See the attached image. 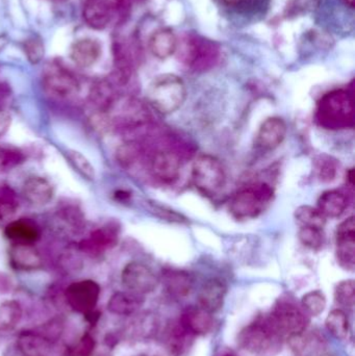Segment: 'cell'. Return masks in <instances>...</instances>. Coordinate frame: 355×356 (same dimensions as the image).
<instances>
[{"label": "cell", "instance_id": "obj_8", "mask_svg": "<svg viewBox=\"0 0 355 356\" xmlns=\"http://www.w3.org/2000/svg\"><path fill=\"white\" fill-rule=\"evenodd\" d=\"M108 112H113L108 115L110 124L122 129H138L148 124L150 120L147 106L135 98L116 100Z\"/></svg>", "mask_w": 355, "mask_h": 356}, {"label": "cell", "instance_id": "obj_28", "mask_svg": "<svg viewBox=\"0 0 355 356\" xmlns=\"http://www.w3.org/2000/svg\"><path fill=\"white\" fill-rule=\"evenodd\" d=\"M6 238L15 243L33 244L40 238V232L35 223L29 220H17L8 224L4 230Z\"/></svg>", "mask_w": 355, "mask_h": 356}, {"label": "cell", "instance_id": "obj_48", "mask_svg": "<svg viewBox=\"0 0 355 356\" xmlns=\"http://www.w3.org/2000/svg\"><path fill=\"white\" fill-rule=\"evenodd\" d=\"M222 356H237V355H233V353H225V355H223Z\"/></svg>", "mask_w": 355, "mask_h": 356}, {"label": "cell", "instance_id": "obj_32", "mask_svg": "<svg viewBox=\"0 0 355 356\" xmlns=\"http://www.w3.org/2000/svg\"><path fill=\"white\" fill-rule=\"evenodd\" d=\"M22 318V307L18 301L6 300L0 305V328L12 330Z\"/></svg>", "mask_w": 355, "mask_h": 356}, {"label": "cell", "instance_id": "obj_13", "mask_svg": "<svg viewBox=\"0 0 355 356\" xmlns=\"http://www.w3.org/2000/svg\"><path fill=\"white\" fill-rule=\"evenodd\" d=\"M337 259L339 265L347 271L355 268V221L349 217L342 222L337 229Z\"/></svg>", "mask_w": 355, "mask_h": 356}, {"label": "cell", "instance_id": "obj_18", "mask_svg": "<svg viewBox=\"0 0 355 356\" xmlns=\"http://www.w3.org/2000/svg\"><path fill=\"white\" fill-rule=\"evenodd\" d=\"M22 194L31 204L42 207L53 199L54 188L46 178L31 177L23 184Z\"/></svg>", "mask_w": 355, "mask_h": 356}, {"label": "cell", "instance_id": "obj_39", "mask_svg": "<svg viewBox=\"0 0 355 356\" xmlns=\"http://www.w3.org/2000/svg\"><path fill=\"white\" fill-rule=\"evenodd\" d=\"M299 240L302 244L308 248L317 249L321 248L323 245V232L322 229L314 227H302L299 230Z\"/></svg>", "mask_w": 355, "mask_h": 356}, {"label": "cell", "instance_id": "obj_29", "mask_svg": "<svg viewBox=\"0 0 355 356\" xmlns=\"http://www.w3.org/2000/svg\"><path fill=\"white\" fill-rule=\"evenodd\" d=\"M92 104L97 108L98 112L108 113L116 102V93L110 81H102L92 87L90 93Z\"/></svg>", "mask_w": 355, "mask_h": 356}, {"label": "cell", "instance_id": "obj_23", "mask_svg": "<svg viewBox=\"0 0 355 356\" xmlns=\"http://www.w3.org/2000/svg\"><path fill=\"white\" fill-rule=\"evenodd\" d=\"M163 284L167 293L176 299L185 298L193 289V280L181 270H166L163 273Z\"/></svg>", "mask_w": 355, "mask_h": 356}, {"label": "cell", "instance_id": "obj_2", "mask_svg": "<svg viewBox=\"0 0 355 356\" xmlns=\"http://www.w3.org/2000/svg\"><path fill=\"white\" fill-rule=\"evenodd\" d=\"M175 52L179 62L198 72L213 68L220 56L218 44L191 33L177 39Z\"/></svg>", "mask_w": 355, "mask_h": 356}, {"label": "cell", "instance_id": "obj_11", "mask_svg": "<svg viewBox=\"0 0 355 356\" xmlns=\"http://www.w3.org/2000/svg\"><path fill=\"white\" fill-rule=\"evenodd\" d=\"M150 173L158 181L172 184L181 175V156L170 148L156 150L149 161Z\"/></svg>", "mask_w": 355, "mask_h": 356}, {"label": "cell", "instance_id": "obj_30", "mask_svg": "<svg viewBox=\"0 0 355 356\" xmlns=\"http://www.w3.org/2000/svg\"><path fill=\"white\" fill-rule=\"evenodd\" d=\"M327 330L333 338L339 341H345L349 336L350 323L348 316L342 309H333L325 320Z\"/></svg>", "mask_w": 355, "mask_h": 356}, {"label": "cell", "instance_id": "obj_34", "mask_svg": "<svg viewBox=\"0 0 355 356\" xmlns=\"http://www.w3.org/2000/svg\"><path fill=\"white\" fill-rule=\"evenodd\" d=\"M143 156V149L139 143L135 141L127 142L119 147L117 152V158L119 163L125 168L133 167L141 160Z\"/></svg>", "mask_w": 355, "mask_h": 356}, {"label": "cell", "instance_id": "obj_1", "mask_svg": "<svg viewBox=\"0 0 355 356\" xmlns=\"http://www.w3.org/2000/svg\"><path fill=\"white\" fill-rule=\"evenodd\" d=\"M316 120L327 129H352L354 127V93L348 90H333L319 100Z\"/></svg>", "mask_w": 355, "mask_h": 356}, {"label": "cell", "instance_id": "obj_31", "mask_svg": "<svg viewBox=\"0 0 355 356\" xmlns=\"http://www.w3.org/2000/svg\"><path fill=\"white\" fill-rule=\"evenodd\" d=\"M295 218L302 227L323 229L327 224V218L319 211L318 209H315L310 205H302V207H298L295 211Z\"/></svg>", "mask_w": 355, "mask_h": 356}, {"label": "cell", "instance_id": "obj_35", "mask_svg": "<svg viewBox=\"0 0 355 356\" xmlns=\"http://www.w3.org/2000/svg\"><path fill=\"white\" fill-rule=\"evenodd\" d=\"M24 162V154L13 146L0 145V175L8 172Z\"/></svg>", "mask_w": 355, "mask_h": 356}, {"label": "cell", "instance_id": "obj_43", "mask_svg": "<svg viewBox=\"0 0 355 356\" xmlns=\"http://www.w3.org/2000/svg\"><path fill=\"white\" fill-rule=\"evenodd\" d=\"M3 356H24L21 353V351L17 348L16 345H13V346L8 347L6 348V350L4 351Z\"/></svg>", "mask_w": 355, "mask_h": 356}, {"label": "cell", "instance_id": "obj_9", "mask_svg": "<svg viewBox=\"0 0 355 356\" xmlns=\"http://www.w3.org/2000/svg\"><path fill=\"white\" fill-rule=\"evenodd\" d=\"M121 280L124 288L133 294H150L160 284L156 274L151 268L141 261H131L123 268Z\"/></svg>", "mask_w": 355, "mask_h": 356}, {"label": "cell", "instance_id": "obj_37", "mask_svg": "<svg viewBox=\"0 0 355 356\" xmlns=\"http://www.w3.org/2000/svg\"><path fill=\"white\" fill-rule=\"evenodd\" d=\"M335 299L341 307L354 309L355 303L354 280H343L338 284L335 289Z\"/></svg>", "mask_w": 355, "mask_h": 356}, {"label": "cell", "instance_id": "obj_41", "mask_svg": "<svg viewBox=\"0 0 355 356\" xmlns=\"http://www.w3.org/2000/svg\"><path fill=\"white\" fill-rule=\"evenodd\" d=\"M95 348V340L90 334L81 337L79 342L71 348L70 356H91Z\"/></svg>", "mask_w": 355, "mask_h": 356}, {"label": "cell", "instance_id": "obj_22", "mask_svg": "<svg viewBox=\"0 0 355 356\" xmlns=\"http://www.w3.org/2000/svg\"><path fill=\"white\" fill-rule=\"evenodd\" d=\"M112 3L108 0H88L83 8V19L88 26L104 29L112 19Z\"/></svg>", "mask_w": 355, "mask_h": 356}, {"label": "cell", "instance_id": "obj_24", "mask_svg": "<svg viewBox=\"0 0 355 356\" xmlns=\"http://www.w3.org/2000/svg\"><path fill=\"white\" fill-rule=\"evenodd\" d=\"M349 200L341 191L331 190L323 193L318 199V207L325 218H339L347 209Z\"/></svg>", "mask_w": 355, "mask_h": 356}, {"label": "cell", "instance_id": "obj_38", "mask_svg": "<svg viewBox=\"0 0 355 356\" xmlns=\"http://www.w3.org/2000/svg\"><path fill=\"white\" fill-rule=\"evenodd\" d=\"M19 203L12 190L0 188V221L8 220L16 213Z\"/></svg>", "mask_w": 355, "mask_h": 356}, {"label": "cell", "instance_id": "obj_6", "mask_svg": "<svg viewBox=\"0 0 355 356\" xmlns=\"http://www.w3.org/2000/svg\"><path fill=\"white\" fill-rule=\"evenodd\" d=\"M270 318L279 334L289 338L304 334L310 323V318L302 305L290 297H281L276 301Z\"/></svg>", "mask_w": 355, "mask_h": 356}, {"label": "cell", "instance_id": "obj_16", "mask_svg": "<svg viewBox=\"0 0 355 356\" xmlns=\"http://www.w3.org/2000/svg\"><path fill=\"white\" fill-rule=\"evenodd\" d=\"M8 257L12 267L19 271H35L43 265L41 255L31 244L15 243L10 247Z\"/></svg>", "mask_w": 355, "mask_h": 356}, {"label": "cell", "instance_id": "obj_42", "mask_svg": "<svg viewBox=\"0 0 355 356\" xmlns=\"http://www.w3.org/2000/svg\"><path fill=\"white\" fill-rule=\"evenodd\" d=\"M318 170L319 177H320L321 179L329 181V180H333V177H336L337 165H336L335 162H331V159H329L327 161L322 159L321 163H319Z\"/></svg>", "mask_w": 355, "mask_h": 356}, {"label": "cell", "instance_id": "obj_21", "mask_svg": "<svg viewBox=\"0 0 355 356\" xmlns=\"http://www.w3.org/2000/svg\"><path fill=\"white\" fill-rule=\"evenodd\" d=\"M15 345L24 356H49L52 349L51 341L35 332H21Z\"/></svg>", "mask_w": 355, "mask_h": 356}, {"label": "cell", "instance_id": "obj_5", "mask_svg": "<svg viewBox=\"0 0 355 356\" xmlns=\"http://www.w3.org/2000/svg\"><path fill=\"white\" fill-rule=\"evenodd\" d=\"M273 197V188L267 184H256L240 191L231 199L229 209L238 220H249L264 211Z\"/></svg>", "mask_w": 355, "mask_h": 356}, {"label": "cell", "instance_id": "obj_46", "mask_svg": "<svg viewBox=\"0 0 355 356\" xmlns=\"http://www.w3.org/2000/svg\"><path fill=\"white\" fill-rule=\"evenodd\" d=\"M345 2L350 8H354V0H345Z\"/></svg>", "mask_w": 355, "mask_h": 356}, {"label": "cell", "instance_id": "obj_14", "mask_svg": "<svg viewBox=\"0 0 355 356\" xmlns=\"http://www.w3.org/2000/svg\"><path fill=\"white\" fill-rule=\"evenodd\" d=\"M227 288L222 280L212 278L202 284L198 293L197 301L200 309L210 314L220 311L224 305Z\"/></svg>", "mask_w": 355, "mask_h": 356}, {"label": "cell", "instance_id": "obj_10", "mask_svg": "<svg viewBox=\"0 0 355 356\" xmlns=\"http://www.w3.org/2000/svg\"><path fill=\"white\" fill-rule=\"evenodd\" d=\"M44 90L58 99H70L77 95L79 83L76 77L58 65L48 67L42 77Z\"/></svg>", "mask_w": 355, "mask_h": 356}, {"label": "cell", "instance_id": "obj_44", "mask_svg": "<svg viewBox=\"0 0 355 356\" xmlns=\"http://www.w3.org/2000/svg\"><path fill=\"white\" fill-rule=\"evenodd\" d=\"M8 121H10V117L3 112H0V131L1 129L6 131V127H8Z\"/></svg>", "mask_w": 355, "mask_h": 356}, {"label": "cell", "instance_id": "obj_7", "mask_svg": "<svg viewBox=\"0 0 355 356\" xmlns=\"http://www.w3.org/2000/svg\"><path fill=\"white\" fill-rule=\"evenodd\" d=\"M192 181L202 194L212 196L224 186L226 175L222 163L210 154H202L192 166Z\"/></svg>", "mask_w": 355, "mask_h": 356}, {"label": "cell", "instance_id": "obj_4", "mask_svg": "<svg viewBox=\"0 0 355 356\" xmlns=\"http://www.w3.org/2000/svg\"><path fill=\"white\" fill-rule=\"evenodd\" d=\"M281 337L269 316L258 318L244 327L238 336V344L254 355H266L279 347Z\"/></svg>", "mask_w": 355, "mask_h": 356}, {"label": "cell", "instance_id": "obj_33", "mask_svg": "<svg viewBox=\"0 0 355 356\" xmlns=\"http://www.w3.org/2000/svg\"><path fill=\"white\" fill-rule=\"evenodd\" d=\"M327 297L321 291H311L302 299V307L310 317H318L327 307Z\"/></svg>", "mask_w": 355, "mask_h": 356}, {"label": "cell", "instance_id": "obj_17", "mask_svg": "<svg viewBox=\"0 0 355 356\" xmlns=\"http://www.w3.org/2000/svg\"><path fill=\"white\" fill-rule=\"evenodd\" d=\"M213 314L198 307H188L179 318L181 325L195 336H206L214 327Z\"/></svg>", "mask_w": 355, "mask_h": 356}, {"label": "cell", "instance_id": "obj_19", "mask_svg": "<svg viewBox=\"0 0 355 356\" xmlns=\"http://www.w3.org/2000/svg\"><path fill=\"white\" fill-rule=\"evenodd\" d=\"M118 241V232L113 226H104L92 232L89 238L81 243V250L91 254H100L113 248Z\"/></svg>", "mask_w": 355, "mask_h": 356}, {"label": "cell", "instance_id": "obj_40", "mask_svg": "<svg viewBox=\"0 0 355 356\" xmlns=\"http://www.w3.org/2000/svg\"><path fill=\"white\" fill-rule=\"evenodd\" d=\"M23 50H24L25 56H26L27 60L31 63V64H38L41 62L43 58L44 54H45V49H44V44L41 39L39 38H31V39L26 40L23 44Z\"/></svg>", "mask_w": 355, "mask_h": 356}, {"label": "cell", "instance_id": "obj_15", "mask_svg": "<svg viewBox=\"0 0 355 356\" xmlns=\"http://www.w3.org/2000/svg\"><path fill=\"white\" fill-rule=\"evenodd\" d=\"M287 124L279 117H271L267 119L261 125L258 129L256 144L263 150L270 152L279 147L286 136H287Z\"/></svg>", "mask_w": 355, "mask_h": 356}, {"label": "cell", "instance_id": "obj_45", "mask_svg": "<svg viewBox=\"0 0 355 356\" xmlns=\"http://www.w3.org/2000/svg\"><path fill=\"white\" fill-rule=\"evenodd\" d=\"M222 1L227 4V6H238V4L242 3L245 0H222Z\"/></svg>", "mask_w": 355, "mask_h": 356}, {"label": "cell", "instance_id": "obj_36", "mask_svg": "<svg viewBox=\"0 0 355 356\" xmlns=\"http://www.w3.org/2000/svg\"><path fill=\"white\" fill-rule=\"evenodd\" d=\"M66 154L71 165L81 177L88 180H93L95 178V169L93 165L83 154L76 150L69 149Z\"/></svg>", "mask_w": 355, "mask_h": 356}, {"label": "cell", "instance_id": "obj_12", "mask_svg": "<svg viewBox=\"0 0 355 356\" xmlns=\"http://www.w3.org/2000/svg\"><path fill=\"white\" fill-rule=\"evenodd\" d=\"M100 296V286L93 280H81L70 284L66 290L68 305L79 313L94 311Z\"/></svg>", "mask_w": 355, "mask_h": 356}, {"label": "cell", "instance_id": "obj_26", "mask_svg": "<svg viewBox=\"0 0 355 356\" xmlns=\"http://www.w3.org/2000/svg\"><path fill=\"white\" fill-rule=\"evenodd\" d=\"M176 45V35L169 29H158L149 40V48L152 54L160 60H165L175 54Z\"/></svg>", "mask_w": 355, "mask_h": 356}, {"label": "cell", "instance_id": "obj_50", "mask_svg": "<svg viewBox=\"0 0 355 356\" xmlns=\"http://www.w3.org/2000/svg\"><path fill=\"white\" fill-rule=\"evenodd\" d=\"M320 356H333V355H320Z\"/></svg>", "mask_w": 355, "mask_h": 356}, {"label": "cell", "instance_id": "obj_20", "mask_svg": "<svg viewBox=\"0 0 355 356\" xmlns=\"http://www.w3.org/2000/svg\"><path fill=\"white\" fill-rule=\"evenodd\" d=\"M101 56V45L93 39H81L70 48V58L75 65L81 68L93 66Z\"/></svg>", "mask_w": 355, "mask_h": 356}, {"label": "cell", "instance_id": "obj_3", "mask_svg": "<svg viewBox=\"0 0 355 356\" xmlns=\"http://www.w3.org/2000/svg\"><path fill=\"white\" fill-rule=\"evenodd\" d=\"M147 97L154 110L163 115L172 114L185 102L187 88L177 75L163 74L152 81Z\"/></svg>", "mask_w": 355, "mask_h": 356}, {"label": "cell", "instance_id": "obj_27", "mask_svg": "<svg viewBox=\"0 0 355 356\" xmlns=\"http://www.w3.org/2000/svg\"><path fill=\"white\" fill-rule=\"evenodd\" d=\"M194 336L190 334L181 322L173 324L167 330L166 344L171 355L181 356L191 347Z\"/></svg>", "mask_w": 355, "mask_h": 356}, {"label": "cell", "instance_id": "obj_25", "mask_svg": "<svg viewBox=\"0 0 355 356\" xmlns=\"http://www.w3.org/2000/svg\"><path fill=\"white\" fill-rule=\"evenodd\" d=\"M144 299L141 295L131 292L115 293L108 303L110 313L118 316H131L137 313L143 305Z\"/></svg>", "mask_w": 355, "mask_h": 356}, {"label": "cell", "instance_id": "obj_49", "mask_svg": "<svg viewBox=\"0 0 355 356\" xmlns=\"http://www.w3.org/2000/svg\"><path fill=\"white\" fill-rule=\"evenodd\" d=\"M135 356H148V355H135Z\"/></svg>", "mask_w": 355, "mask_h": 356}, {"label": "cell", "instance_id": "obj_47", "mask_svg": "<svg viewBox=\"0 0 355 356\" xmlns=\"http://www.w3.org/2000/svg\"><path fill=\"white\" fill-rule=\"evenodd\" d=\"M96 356H112V355H110V353H99V355H97Z\"/></svg>", "mask_w": 355, "mask_h": 356}]
</instances>
